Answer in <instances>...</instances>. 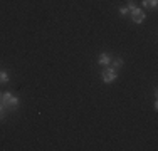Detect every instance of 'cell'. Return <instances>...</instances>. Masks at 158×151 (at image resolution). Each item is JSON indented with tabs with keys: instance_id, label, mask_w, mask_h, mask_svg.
Wrapping results in <instances>:
<instances>
[{
	"instance_id": "1",
	"label": "cell",
	"mask_w": 158,
	"mask_h": 151,
	"mask_svg": "<svg viewBox=\"0 0 158 151\" xmlns=\"http://www.w3.org/2000/svg\"><path fill=\"white\" fill-rule=\"evenodd\" d=\"M0 103L3 104V108L7 111H15L20 104V99L17 96H14L12 92H2V97H0Z\"/></svg>"
},
{
	"instance_id": "2",
	"label": "cell",
	"mask_w": 158,
	"mask_h": 151,
	"mask_svg": "<svg viewBox=\"0 0 158 151\" xmlns=\"http://www.w3.org/2000/svg\"><path fill=\"white\" fill-rule=\"evenodd\" d=\"M101 77H103V82H104V84H113V82L118 79V71H116L114 67H111V66H110V67L106 66V69L101 72Z\"/></svg>"
},
{
	"instance_id": "3",
	"label": "cell",
	"mask_w": 158,
	"mask_h": 151,
	"mask_svg": "<svg viewBox=\"0 0 158 151\" xmlns=\"http://www.w3.org/2000/svg\"><path fill=\"white\" fill-rule=\"evenodd\" d=\"M130 15H131V20H133L135 24H141L146 17V14L143 12L141 9H138V7H135L133 10H130Z\"/></svg>"
},
{
	"instance_id": "4",
	"label": "cell",
	"mask_w": 158,
	"mask_h": 151,
	"mask_svg": "<svg viewBox=\"0 0 158 151\" xmlns=\"http://www.w3.org/2000/svg\"><path fill=\"white\" fill-rule=\"evenodd\" d=\"M98 64H99V66H110V64H111V55L108 54V52H103V54H99Z\"/></svg>"
},
{
	"instance_id": "5",
	"label": "cell",
	"mask_w": 158,
	"mask_h": 151,
	"mask_svg": "<svg viewBox=\"0 0 158 151\" xmlns=\"http://www.w3.org/2000/svg\"><path fill=\"white\" fill-rule=\"evenodd\" d=\"M141 5L145 7V9H156L158 5V0H143Z\"/></svg>"
},
{
	"instance_id": "6",
	"label": "cell",
	"mask_w": 158,
	"mask_h": 151,
	"mask_svg": "<svg viewBox=\"0 0 158 151\" xmlns=\"http://www.w3.org/2000/svg\"><path fill=\"white\" fill-rule=\"evenodd\" d=\"M123 64H125V60H123L121 57H114V59H111L110 66L114 67V69H119V67H123Z\"/></svg>"
},
{
	"instance_id": "7",
	"label": "cell",
	"mask_w": 158,
	"mask_h": 151,
	"mask_svg": "<svg viewBox=\"0 0 158 151\" xmlns=\"http://www.w3.org/2000/svg\"><path fill=\"white\" fill-rule=\"evenodd\" d=\"M9 82V74L5 71H0V84H7Z\"/></svg>"
},
{
	"instance_id": "8",
	"label": "cell",
	"mask_w": 158,
	"mask_h": 151,
	"mask_svg": "<svg viewBox=\"0 0 158 151\" xmlns=\"http://www.w3.org/2000/svg\"><path fill=\"white\" fill-rule=\"evenodd\" d=\"M119 15H121V17H128V15H130V10H128L126 7H119Z\"/></svg>"
},
{
	"instance_id": "9",
	"label": "cell",
	"mask_w": 158,
	"mask_h": 151,
	"mask_svg": "<svg viewBox=\"0 0 158 151\" xmlns=\"http://www.w3.org/2000/svg\"><path fill=\"white\" fill-rule=\"evenodd\" d=\"M5 118V108H3V104L0 103V121Z\"/></svg>"
},
{
	"instance_id": "10",
	"label": "cell",
	"mask_w": 158,
	"mask_h": 151,
	"mask_svg": "<svg viewBox=\"0 0 158 151\" xmlns=\"http://www.w3.org/2000/svg\"><path fill=\"white\" fill-rule=\"evenodd\" d=\"M135 7H136V5H135V2H133V0H128V3H126V9H128V10H133Z\"/></svg>"
},
{
	"instance_id": "11",
	"label": "cell",
	"mask_w": 158,
	"mask_h": 151,
	"mask_svg": "<svg viewBox=\"0 0 158 151\" xmlns=\"http://www.w3.org/2000/svg\"><path fill=\"white\" fill-rule=\"evenodd\" d=\"M0 97H2V92H0Z\"/></svg>"
}]
</instances>
